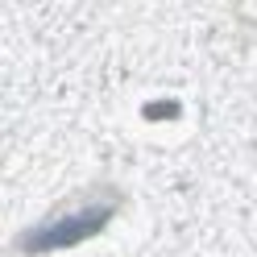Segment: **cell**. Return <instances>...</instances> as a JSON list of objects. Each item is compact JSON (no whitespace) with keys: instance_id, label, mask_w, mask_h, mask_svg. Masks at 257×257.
Listing matches in <instances>:
<instances>
[{"instance_id":"1","label":"cell","mask_w":257,"mask_h":257,"mask_svg":"<svg viewBox=\"0 0 257 257\" xmlns=\"http://www.w3.org/2000/svg\"><path fill=\"white\" fill-rule=\"evenodd\" d=\"M116 207H120V195L112 187L91 191L87 199H75L71 207H62V212H54L50 220H42L38 228L21 232L17 249L21 253H54V249L83 245V240H91L95 232L108 228V220L116 216Z\"/></svg>"},{"instance_id":"2","label":"cell","mask_w":257,"mask_h":257,"mask_svg":"<svg viewBox=\"0 0 257 257\" xmlns=\"http://www.w3.org/2000/svg\"><path fill=\"white\" fill-rule=\"evenodd\" d=\"M146 116H150V120H158V116H179V104H150Z\"/></svg>"}]
</instances>
